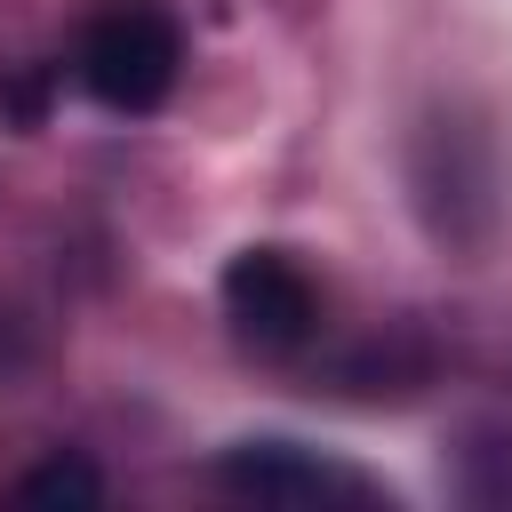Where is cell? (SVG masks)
<instances>
[{"mask_svg":"<svg viewBox=\"0 0 512 512\" xmlns=\"http://www.w3.org/2000/svg\"><path fill=\"white\" fill-rule=\"evenodd\" d=\"M216 480L232 496H256V504H376L384 496L368 472H352L304 440H240V448H224Z\"/></svg>","mask_w":512,"mask_h":512,"instance_id":"cell-3","label":"cell"},{"mask_svg":"<svg viewBox=\"0 0 512 512\" xmlns=\"http://www.w3.org/2000/svg\"><path fill=\"white\" fill-rule=\"evenodd\" d=\"M16 496H32V504H64V496H104V480L88 472V464H72V456H56V464H40V472H24L16 480Z\"/></svg>","mask_w":512,"mask_h":512,"instance_id":"cell-4","label":"cell"},{"mask_svg":"<svg viewBox=\"0 0 512 512\" xmlns=\"http://www.w3.org/2000/svg\"><path fill=\"white\" fill-rule=\"evenodd\" d=\"M72 72H80V88L104 112H160L168 88H176V72H184V32L152 0H104L80 24Z\"/></svg>","mask_w":512,"mask_h":512,"instance_id":"cell-1","label":"cell"},{"mask_svg":"<svg viewBox=\"0 0 512 512\" xmlns=\"http://www.w3.org/2000/svg\"><path fill=\"white\" fill-rule=\"evenodd\" d=\"M224 320L248 352H296L320 328V280L288 248H240L224 264Z\"/></svg>","mask_w":512,"mask_h":512,"instance_id":"cell-2","label":"cell"}]
</instances>
